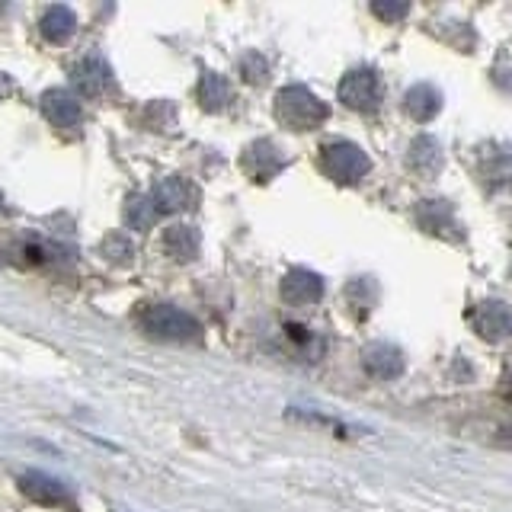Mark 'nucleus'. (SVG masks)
<instances>
[{
  "label": "nucleus",
  "mask_w": 512,
  "mask_h": 512,
  "mask_svg": "<svg viewBox=\"0 0 512 512\" xmlns=\"http://www.w3.org/2000/svg\"><path fill=\"white\" fill-rule=\"evenodd\" d=\"M39 29H42V36L48 42H68L74 36V29H77V16L68 10V7H48L42 13V20H39Z\"/></svg>",
  "instance_id": "15"
},
{
  "label": "nucleus",
  "mask_w": 512,
  "mask_h": 512,
  "mask_svg": "<svg viewBox=\"0 0 512 512\" xmlns=\"http://www.w3.org/2000/svg\"><path fill=\"white\" fill-rule=\"evenodd\" d=\"M340 103L356 112H375L381 103V80L372 68H356L340 80Z\"/></svg>",
  "instance_id": "5"
},
{
  "label": "nucleus",
  "mask_w": 512,
  "mask_h": 512,
  "mask_svg": "<svg viewBox=\"0 0 512 512\" xmlns=\"http://www.w3.org/2000/svg\"><path fill=\"white\" fill-rule=\"evenodd\" d=\"M164 250L173 256L176 263H189L199 256V234L186 228V224H173L164 234Z\"/></svg>",
  "instance_id": "16"
},
{
  "label": "nucleus",
  "mask_w": 512,
  "mask_h": 512,
  "mask_svg": "<svg viewBox=\"0 0 512 512\" xmlns=\"http://www.w3.org/2000/svg\"><path fill=\"white\" fill-rule=\"evenodd\" d=\"M320 170H324L333 183L352 186V183H359L368 170H372V160H368V154L359 148V144L330 141V144L320 148Z\"/></svg>",
  "instance_id": "3"
},
{
  "label": "nucleus",
  "mask_w": 512,
  "mask_h": 512,
  "mask_svg": "<svg viewBox=\"0 0 512 512\" xmlns=\"http://www.w3.org/2000/svg\"><path fill=\"white\" fill-rule=\"evenodd\" d=\"M372 10H375V16H381V20H400V16L410 13L407 4H375Z\"/></svg>",
  "instance_id": "22"
},
{
  "label": "nucleus",
  "mask_w": 512,
  "mask_h": 512,
  "mask_svg": "<svg viewBox=\"0 0 512 512\" xmlns=\"http://www.w3.org/2000/svg\"><path fill=\"white\" fill-rule=\"evenodd\" d=\"M0 205H4V196H0Z\"/></svg>",
  "instance_id": "24"
},
{
  "label": "nucleus",
  "mask_w": 512,
  "mask_h": 512,
  "mask_svg": "<svg viewBox=\"0 0 512 512\" xmlns=\"http://www.w3.org/2000/svg\"><path fill=\"white\" fill-rule=\"evenodd\" d=\"M407 164L413 173H420V176H436L442 170V148L432 138H416L410 144V154H407Z\"/></svg>",
  "instance_id": "14"
},
{
  "label": "nucleus",
  "mask_w": 512,
  "mask_h": 512,
  "mask_svg": "<svg viewBox=\"0 0 512 512\" xmlns=\"http://www.w3.org/2000/svg\"><path fill=\"white\" fill-rule=\"evenodd\" d=\"M365 372L372 378H381V381H391L404 372V352L397 346H388V343H378L372 349H365Z\"/></svg>",
  "instance_id": "12"
},
{
  "label": "nucleus",
  "mask_w": 512,
  "mask_h": 512,
  "mask_svg": "<svg viewBox=\"0 0 512 512\" xmlns=\"http://www.w3.org/2000/svg\"><path fill=\"white\" fill-rule=\"evenodd\" d=\"M471 324L484 340H506L512 333V311L503 301H487L471 314Z\"/></svg>",
  "instance_id": "10"
},
{
  "label": "nucleus",
  "mask_w": 512,
  "mask_h": 512,
  "mask_svg": "<svg viewBox=\"0 0 512 512\" xmlns=\"http://www.w3.org/2000/svg\"><path fill=\"white\" fill-rule=\"evenodd\" d=\"M324 295V279L311 269H292L282 279V298L288 304H317Z\"/></svg>",
  "instance_id": "11"
},
{
  "label": "nucleus",
  "mask_w": 512,
  "mask_h": 512,
  "mask_svg": "<svg viewBox=\"0 0 512 512\" xmlns=\"http://www.w3.org/2000/svg\"><path fill=\"white\" fill-rule=\"evenodd\" d=\"M416 215H432V221H423V228L429 231V234H442V228H448V231H455V218H452V208H448L445 202H423L420 205V212Z\"/></svg>",
  "instance_id": "19"
},
{
  "label": "nucleus",
  "mask_w": 512,
  "mask_h": 512,
  "mask_svg": "<svg viewBox=\"0 0 512 512\" xmlns=\"http://www.w3.org/2000/svg\"><path fill=\"white\" fill-rule=\"evenodd\" d=\"M100 253L106 256L109 263H119V266H128L132 263V256H135V247H132V240H128L125 234H109L106 240H103V247H100Z\"/></svg>",
  "instance_id": "20"
},
{
  "label": "nucleus",
  "mask_w": 512,
  "mask_h": 512,
  "mask_svg": "<svg viewBox=\"0 0 512 512\" xmlns=\"http://www.w3.org/2000/svg\"><path fill=\"white\" fill-rule=\"evenodd\" d=\"M240 167H244V173L250 176V180L269 183L272 176H276L285 167V157H282V151L276 148V144L260 138V141H253L250 148L244 151V157H240Z\"/></svg>",
  "instance_id": "8"
},
{
  "label": "nucleus",
  "mask_w": 512,
  "mask_h": 512,
  "mask_svg": "<svg viewBox=\"0 0 512 512\" xmlns=\"http://www.w3.org/2000/svg\"><path fill=\"white\" fill-rule=\"evenodd\" d=\"M10 93H13V80H10V74L0 71V100H7Z\"/></svg>",
  "instance_id": "23"
},
{
  "label": "nucleus",
  "mask_w": 512,
  "mask_h": 512,
  "mask_svg": "<svg viewBox=\"0 0 512 512\" xmlns=\"http://www.w3.org/2000/svg\"><path fill=\"white\" fill-rule=\"evenodd\" d=\"M160 218H164V215L157 212V205L151 202V196H132L125 205V224H128V228H135V231H148L151 224H157Z\"/></svg>",
  "instance_id": "18"
},
{
  "label": "nucleus",
  "mask_w": 512,
  "mask_h": 512,
  "mask_svg": "<svg viewBox=\"0 0 512 512\" xmlns=\"http://www.w3.org/2000/svg\"><path fill=\"white\" fill-rule=\"evenodd\" d=\"M244 74H247V80H253V84H263V77H266V61L260 58V55H247L244 58Z\"/></svg>",
  "instance_id": "21"
},
{
  "label": "nucleus",
  "mask_w": 512,
  "mask_h": 512,
  "mask_svg": "<svg viewBox=\"0 0 512 512\" xmlns=\"http://www.w3.org/2000/svg\"><path fill=\"white\" fill-rule=\"evenodd\" d=\"M138 324L144 330V336L160 343H199L202 340V324L192 314L180 311V308H170V304H154L148 308Z\"/></svg>",
  "instance_id": "2"
},
{
  "label": "nucleus",
  "mask_w": 512,
  "mask_h": 512,
  "mask_svg": "<svg viewBox=\"0 0 512 512\" xmlns=\"http://www.w3.org/2000/svg\"><path fill=\"white\" fill-rule=\"evenodd\" d=\"M151 202L157 205L160 215H170V212H189V208L199 205V186L183 180V176H167L160 180L151 192Z\"/></svg>",
  "instance_id": "7"
},
{
  "label": "nucleus",
  "mask_w": 512,
  "mask_h": 512,
  "mask_svg": "<svg viewBox=\"0 0 512 512\" xmlns=\"http://www.w3.org/2000/svg\"><path fill=\"white\" fill-rule=\"evenodd\" d=\"M16 484H20V490L29 496L32 503L77 512V500L71 496V490L64 487L61 480L48 477V474H42V471H23L20 477H16Z\"/></svg>",
  "instance_id": "6"
},
{
  "label": "nucleus",
  "mask_w": 512,
  "mask_h": 512,
  "mask_svg": "<svg viewBox=\"0 0 512 512\" xmlns=\"http://www.w3.org/2000/svg\"><path fill=\"white\" fill-rule=\"evenodd\" d=\"M74 87L84 96H93V100H109V96L116 93V74H112L109 61L100 52H90L77 61Z\"/></svg>",
  "instance_id": "4"
},
{
  "label": "nucleus",
  "mask_w": 512,
  "mask_h": 512,
  "mask_svg": "<svg viewBox=\"0 0 512 512\" xmlns=\"http://www.w3.org/2000/svg\"><path fill=\"white\" fill-rule=\"evenodd\" d=\"M327 116H330L327 103L317 100L308 87L292 84L276 93V119L285 128H292V132H311V128H320L327 122Z\"/></svg>",
  "instance_id": "1"
},
{
  "label": "nucleus",
  "mask_w": 512,
  "mask_h": 512,
  "mask_svg": "<svg viewBox=\"0 0 512 512\" xmlns=\"http://www.w3.org/2000/svg\"><path fill=\"white\" fill-rule=\"evenodd\" d=\"M45 119L52 122L55 128H61V132H74V128H80V122H84V112H80V103L74 100V96L68 90L61 87H52L42 93L39 100Z\"/></svg>",
  "instance_id": "9"
},
{
  "label": "nucleus",
  "mask_w": 512,
  "mask_h": 512,
  "mask_svg": "<svg viewBox=\"0 0 512 512\" xmlns=\"http://www.w3.org/2000/svg\"><path fill=\"white\" fill-rule=\"evenodd\" d=\"M404 109H407V116L416 119V122H429V119H436L439 116V109H442V93L432 87V84H416L407 90L404 96Z\"/></svg>",
  "instance_id": "13"
},
{
  "label": "nucleus",
  "mask_w": 512,
  "mask_h": 512,
  "mask_svg": "<svg viewBox=\"0 0 512 512\" xmlns=\"http://www.w3.org/2000/svg\"><path fill=\"white\" fill-rule=\"evenodd\" d=\"M199 103H202L208 112H221L224 106L231 103V84H228V80H224L221 74L205 71L202 80H199Z\"/></svg>",
  "instance_id": "17"
}]
</instances>
